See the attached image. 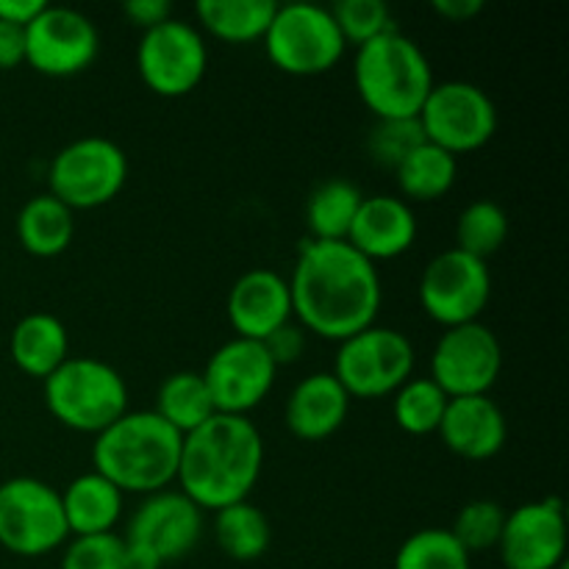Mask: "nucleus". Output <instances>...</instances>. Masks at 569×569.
I'll use <instances>...</instances> for the list:
<instances>
[{
  "label": "nucleus",
  "mask_w": 569,
  "mask_h": 569,
  "mask_svg": "<svg viewBox=\"0 0 569 569\" xmlns=\"http://www.w3.org/2000/svg\"><path fill=\"white\" fill-rule=\"evenodd\" d=\"M331 14L345 44H353V48H361L395 28L392 11L383 0H342L331 6Z\"/></svg>",
  "instance_id": "72a5a7b5"
},
{
  "label": "nucleus",
  "mask_w": 569,
  "mask_h": 569,
  "mask_svg": "<svg viewBox=\"0 0 569 569\" xmlns=\"http://www.w3.org/2000/svg\"><path fill=\"white\" fill-rule=\"evenodd\" d=\"M42 395L56 422L92 437L128 411L126 378L94 356H70L44 378Z\"/></svg>",
  "instance_id": "39448f33"
},
{
  "label": "nucleus",
  "mask_w": 569,
  "mask_h": 569,
  "mask_svg": "<svg viewBox=\"0 0 569 569\" xmlns=\"http://www.w3.org/2000/svg\"><path fill=\"white\" fill-rule=\"evenodd\" d=\"M506 522V509L495 500H470L467 506H461V511L456 515L453 533L459 539L461 548L467 553H483V550L498 548L500 533H503Z\"/></svg>",
  "instance_id": "473e14b6"
},
{
  "label": "nucleus",
  "mask_w": 569,
  "mask_h": 569,
  "mask_svg": "<svg viewBox=\"0 0 569 569\" xmlns=\"http://www.w3.org/2000/svg\"><path fill=\"white\" fill-rule=\"evenodd\" d=\"M122 14L133 22L142 31L161 26L172 17V6L167 0H131V3L122 6Z\"/></svg>",
  "instance_id": "4c0bfd02"
},
{
  "label": "nucleus",
  "mask_w": 569,
  "mask_h": 569,
  "mask_svg": "<svg viewBox=\"0 0 569 569\" xmlns=\"http://www.w3.org/2000/svg\"><path fill=\"white\" fill-rule=\"evenodd\" d=\"M365 194L359 187L345 178H331L320 183L306 200V222H309V239L317 242H348L350 226H353Z\"/></svg>",
  "instance_id": "bb28decb"
},
{
  "label": "nucleus",
  "mask_w": 569,
  "mask_h": 569,
  "mask_svg": "<svg viewBox=\"0 0 569 569\" xmlns=\"http://www.w3.org/2000/svg\"><path fill=\"white\" fill-rule=\"evenodd\" d=\"M433 11L450 22H467L483 11V0H433Z\"/></svg>",
  "instance_id": "a19ab883"
},
{
  "label": "nucleus",
  "mask_w": 569,
  "mask_h": 569,
  "mask_svg": "<svg viewBox=\"0 0 569 569\" xmlns=\"http://www.w3.org/2000/svg\"><path fill=\"white\" fill-rule=\"evenodd\" d=\"M128 181V156L103 137H81L53 156L48 192L70 211H92L111 203Z\"/></svg>",
  "instance_id": "6e6552de"
},
{
  "label": "nucleus",
  "mask_w": 569,
  "mask_h": 569,
  "mask_svg": "<svg viewBox=\"0 0 569 569\" xmlns=\"http://www.w3.org/2000/svg\"><path fill=\"white\" fill-rule=\"evenodd\" d=\"M70 539L61 492L39 478L17 476L0 483V548L39 559Z\"/></svg>",
  "instance_id": "1a4fd4ad"
},
{
  "label": "nucleus",
  "mask_w": 569,
  "mask_h": 569,
  "mask_svg": "<svg viewBox=\"0 0 569 569\" xmlns=\"http://www.w3.org/2000/svg\"><path fill=\"white\" fill-rule=\"evenodd\" d=\"M209 67L206 39L192 22L170 17L142 31L137 48V70L144 87L159 98H183L200 87Z\"/></svg>",
  "instance_id": "9b49d317"
},
{
  "label": "nucleus",
  "mask_w": 569,
  "mask_h": 569,
  "mask_svg": "<svg viewBox=\"0 0 569 569\" xmlns=\"http://www.w3.org/2000/svg\"><path fill=\"white\" fill-rule=\"evenodd\" d=\"M9 353L17 370L44 381L70 359V333L56 315L33 311L22 317L11 331Z\"/></svg>",
  "instance_id": "4be33fe9"
},
{
  "label": "nucleus",
  "mask_w": 569,
  "mask_h": 569,
  "mask_svg": "<svg viewBox=\"0 0 569 569\" xmlns=\"http://www.w3.org/2000/svg\"><path fill=\"white\" fill-rule=\"evenodd\" d=\"M226 315L237 337L267 342L295 320L289 281L270 267H256L237 278L226 300Z\"/></svg>",
  "instance_id": "a211bd4d"
},
{
  "label": "nucleus",
  "mask_w": 569,
  "mask_h": 569,
  "mask_svg": "<svg viewBox=\"0 0 569 569\" xmlns=\"http://www.w3.org/2000/svg\"><path fill=\"white\" fill-rule=\"evenodd\" d=\"M214 539L233 561H256L267 553L272 539L270 520L250 500L214 511Z\"/></svg>",
  "instance_id": "c85d7f7f"
},
{
  "label": "nucleus",
  "mask_w": 569,
  "mask_h": 569,
  "mask_svg": "<svg viewBox=\"0 0 569 569\" xmlns=\"http://www.w3.org/2000/svg\"><path fill=\"white\" fill-rule=\"evenodd\" d=\"M264 467V439L250 417L214 415L183 437L178 492L200 511H220L250 498Z\"/></svg>",
  "instance_id": "f03ea898"
},
{
  "label": "nucleus",
  "mask_w": 569,
  "mask_h": 569,
  "mask_svg": "<svg viewBox=\"0 0 569 569\" xmlns=\"http://www.w3.org/2000/svg\"><path fill=\"white\" fill-rule=\"evenodd\" d=\"M26 64V28L0 22V70Z\"/></svg>",
  "instance_id": "58836bf2"
},
{
  "label": "nucleus",
  "mask_w": 569,
  "mask_h": 569,
  "mask_svg": "<svg viewBox=\"0 0 569 569\" xmlns=\"http://www.w3.org/2000/svg\"><path fill=\"white\" fill-rule=\"evenodd\" d=\"M278 3L272 0H200L198 20L220 42L250 44L264 39Z\"/></svg>",
  "instance_id": "393cba45"
},
{
  "label": "nucleus",
  "mask_w": 569,
  "mask_h": 569,
  "mask_svg": "<svg viewBox=\"0 0 569 569\" xmlns=\"http://www.w3.org/2000/svg\"><path fill=\"white\" fill-rule=\"evenodd\" d=\"M503 370V348L498 333L489 326L467 322V326L445 328L431 353V381L453 398H478L489 395Z\"/></svg>",
  "instance_id": "ddd939ff"
},
{
  "label": "nucleus",
  "mask_w": 569,
  "mask_h": 569,
  "mask_svg": "<svg viewBox=\"0 0 569 569\" xmlns=\"http://www.w3.org/2000/svg\"><path fill=\"white\" fill-rule=\"evenodd\" d=\"M470 559L450 528H422L400 545L392 569H470Z\"/></svg>",
  "instance_id": "2f4dec72"
},
{
  "label": "nucleus",
  "mask_w": 569,
  "mask_h": 569,
  "mask_svg": "<svg viewBox=\"0 0 569 569\" xmlns=\"http://www.w3.org/2000/svg\"><path fill=\"white\" fill-rule=\"evenodd\" d=\"M61 569H126V542L120 533L72 537L61 556Z\"/></svg>",
  "instance_id": "f704fd0d"
},
{
  "label": "nucleus",
  "mask_w": 569,
  "mask_h": 569,
  "mask_svg": "<svg viewBox=\"0 0 569 569\" xmlns=\"http://www.w3.org/2000/svg\"><path fill=\"white\" fill-rule=\"evenodd\" d=\"M153 411L167 426L176 428L181 437L192 433L194 428H200L217 415L203 376L192 370L172 372L161 381Z\"/></svg>",
  "instance_id": "cd10ccee"
},
{
  "label": "nucleus",
  "mask_w": 569,
  "mask_h": 569,
  "mask_svg": "<svg viewBox=\"0 0 569 569\" xmlns=\"http://www.w3.org/2000/svg\"><path fill=\"white\" fill-rule=\"evenodd\" d=\"M492 298V272L487 261L450 248L428 261L420 278V306L442 328L478 322Z\"/></svg>",
  "instance_id": "f8f14e48"
},
{
  "label": "nucleus",
  "mask_w": 569,
  "mask_h": 569,
  "mask_svg": "<svg viewBox=\"0 0 569 569\" xmlns=\"http://www.w3.org/2000/svg\"><path fill=\"white\" fill-rule=\"evenodd\" d=\"M200 376L209 387L217 415L248 417L272 392L278 365L264 342L233 337L211 353Z\"/></svg>",
  "instance_id": "4468645a"
},
{
  "label": "nucleus",
  "mask_w": 569,
  "mask_h": 569,
  "mask_svg": "<svg viewBox=\"0 0 569 569\" xmlns=\"http://www.w3.org/2000/svg\"><path fill=\"white\" fill-rule=\"evenodd\" d=\"M420 142H426L420 131V122L417 120H389L378 122L376 133L370 139V150L383 167H398L411 150Z\"/></svg>",
  "instance_id": "c9c22d12"
},
{
  "label": "nucleus",
  "mask_w": 569,
  "mask_h": 569,
  "mask_svg": "<svg viewBox=\"0 0 569 569\" xmlns=\"http://www.w3.org/2000/svg\"><path fill=\"white\" fill-rule=\"evenodd\" d=\"M287 281L292 315L303 331L345 342L376 326L383 303L381 276L353 244L306 239Z\"/></svg>",
  "instance_id": "f257e3e1"
},
{
  "label": "nucleus",
  "mask_w": 569,
  "mask_h": 569,
  "mask_svg": "<svg viewBox=\"0 0 569 569\" xmlns=\"http://www.w3.org/2000/svg\"><path fill=\"white\" fill-rule=\"evenodd\" d=\"M122 498L126 495L94 470L67 483V489H61V509L70 537L114 533L122 517Z\"/></svg>",
  "instance_id": "5701e85b"
},
{
  "label": "nucleus",
  "mask_w": 569,
  "mask_h": 569,
  "mask_svg": "<svg viewBox=\"0 0 569 569\" xmlns=\"http://www.w3.org/2000/svg\"><path fill=\"white\" fill-rule=\"evenodd\" d=\"M417 214L411 203L395 194H372L359 206L353 226H350L348 244H353L365 259L389 261L409 253L417 242Z\"/></svg>",
  "instance_id": "aec40b11"
},
{
  "label": "nucleus",
  "mask_w": 569,
  "mask_h": 569,
  "mask_svg": "<svg viewBox=\"0 0 569 569\" xmlns=\"http://www.w3.org/2000/svg\"><path fill=\"white\" fill-rule=\"evenodd\" d=\"M203 537V511L178 489L148 495L128 520L126 542L150 550L161 565L192 553Z\"/></svg>",
  "instance_id": "f3484780"
},
{
  "label": "nucleus",
  "mask_w": 569,
  "mask_h": 569,
  "mask_svg": "<svg viewBox=\"0 0 569 569\" xmlns=\"http://www.w3.org/2000/svg\"><path fill=\"white\" fill-rule=\"evenodd\" d=\"M509 239V214L495 200H472L456 220V248L487 261Z\"/></svg>",
  "instance_id": "7c9ffc66"
},
{
  "label": "nucleus",
  "mask_w": 569,
  "mask_h": 569,
  "mask_svg": "<svg viewBox=\"0 0 569 569\" xmlns=\"http://www.w3.org/2000/svg\"><path fill=\"white\" fill-rule=\"evenodd\" d=\"M267 350H270L272 361H276L278 367L283 365H292V361L300 359V353H303L306 348V331L300 326H283L281 331L272 333L270 339H267Z\"/></svg>",
  "instance_id": "e433bc0d"
},
{
  "label": "nucleus",
  "mask_w": 569,
  "mask_h": 569,
  "mask_svg": "<svg viewBox=\"0 0 569 569\" xmlns=\"http://www.w3.org/2000/svg\"><path fill=\"white\" fill-rule=\"evenodd\" d=\"M498 553L506 569H559L567 561L565 506L545 498L506 511Z\"/></svg>",
  "instance_id": "dca6fc26"
},
{
  "label": "nucleus",
  "mask_w": 569,
  "mask_h": 569,
  "mask_svg": "<svg viewBox=\"0 0 569 569\" xmlns=\"http://www.w3.org/2000/svg\"><path fill=\"white\" fill-rule=\"evenodd\" d=\"M398 187L403 192V200L415 203H431V200L445 198L453 189L459 178V159L450 156L448 150L437 148L431 142H420L398 167Z\"/></svg>",
  "instance_id": "a878e982"
},
{
  "label": "nucleus",
  "mask_w": 569,
  "mask_h": 569,
  "mask_svg": "<svg viewBox=\"0 0 569 569\" xmlns=\"http://www.w3.org/2000/svg\"><path fill=\"white\" fill-rule=\"evenodd\" d=\"M100 50V33L83 11L44 6L26 26V64L48 78H72L87 70Z\"/></svg>",
  "instance_id": "2eb2a0df"
},
{
  "label": "nucleus",
  "mask_w": 569,
  "mask_h": 569,
  "mask_svg": "<svg viewBox=\"0 0 569 569\" xmlns=\"http://www.w3.org/2000/svg\"><path fill=\"white\" fill-rule=\"evenodd\" d=\"M183 437L156 411H126L94 437L92 470L122 495H156L176 483Z\"/></svg>",
  "instance_id": "7ed1b4c3"
},
{
  "label": "nucleus",
  "mask_w": 569,
  "mask_h": 569,
  "mask_svg": "<svg viewBox=\"0 0 569 569\" xmlns=\"http://www.w3.org/2000/svg\"><path fill=\"white\" fill-rule=\"evenodd\" d=\"M44 6V0H0V22L26 28Z\"/></svg>",
  "instance_id": "ea45409f"
},
{
  "label": "nucleus",
  "mask_w": 569,
  "mask_h": 569,
  "mask_svg": "<svg viewBox=\"0 0 569 569\" xmlns=\"http://www.w3.org/2000/svg\"><path fill=\"white\" fill-rule=\"evenodd\" d=\"M437 433L442 437L445 448L459 459L487 461L506 448L509 422H506L503 409L489 395L453 398L445 409Z\"/></svg>",
  "instance_id": "6ab92c4d"
},
{
  "label": "nucleus",
  "mask_w": 569,
  "mask_h": 569,
  "mask_svg": "<svg viewBox=\"0 0 569 569\" xmlns=\"http://www.w3.org/2000/svg\"><path fill=\"white\" fill-rule=\"evenodd\" d=\"M415 345L403 331L370 326L339 342L331 376L350 400H378L398 392L415 376Z\"/></svg>",
  "instance_id": "0eeeda50"
},
{
  "label": "nucleus",
  "mask_w": 569,
  "mask_h": 569,
  "mask_svg": "<svg viewBox=\"0 0 569 569\" xmlns=\"http://www.w3.org/2000/svg\"><path fill=\"white\" fill-rule=\"evenodd\" d=\"M448 403L450 398L431 378L411 376L392 395V415L400 431H406L409 437H428V433L439 431Z\"/></svg>",
  "instance_id": "c756f323"
},
{
  "label": "nucleus",
  "mask_w": 569,
  "mask_h": 569,
  "mask_svg": "<svg viewBox=\"0 0 569 569\" xmlns=\"http://www.w3.org/2000/svg\"><path fill=\"white\" fill-rule=\"evenodd\" d=\"M350 395L331 372H311L289 392L283 420L300 442H322L348 422Z\"/></svg>",
  "instance_id": "412c9836"
},
{
  "label": "nucleus",
  "mask_w": 569,
  "mask_h": 569,
  "mask_svg": "<svg viewBox=\"0 0 569 569\" xmlns=\"http://www.w3.org/2000/svg\"><path fill=\"white\" fill-rule=\"evenodd\" d=\"M272 67L295 78H315L342 61L345 44L331 9L317 3H283L264 33Z\"/></svg>",
  "instance_id": "423d86ee"
},
{
  "label": "nucleus",
  "mask_w": 569,
  "mask_h": 569,
  "mask_svg": "<svg viewBox=\"0 0 569 569\" xmlns=\"http://www.w3.org/2000/svg\"><path fill=\"white\" fill-rule=\"evenodd\" d=\"M76 211L67 209L53 194H33L17 214V239L22 250L37 259H53L70 248L76 237Z\"/></svg>",
  "instance_id": "b1692460"
},
{
  "label": "nucleus",
  "mask_w": 569,
  "mask_h": 569,
  "mask_svg": "<svg viewBox=\"0 0 569 569\" xmlns=\"http://www.w3.org/2000/svg\"><path fill=\"white\" fill-rule=\"evenodd\" d=\"M417 122L426 142L459 159L492 142L498 131V109L478 83L442 81L433 83Z\"/></svg>",
  "instance_id": "9d476101"
},
{
  "label": "nucleus",
  "mask_w": 569,
  "mask_h": 569,
  "mask_svg": "<svg viewBox=\"0 0 569 569\" xmlns=\"http://www.w3.org/2000/svg\"><path fill=\"white\" fill-rule=\"evenodd\" d=\"M353 83L378 122L417 120L433 89V70L420 44L400 31L356 48Z\"/></svg>",
  "instance_id": "20e7f679"
}]
</instances>
